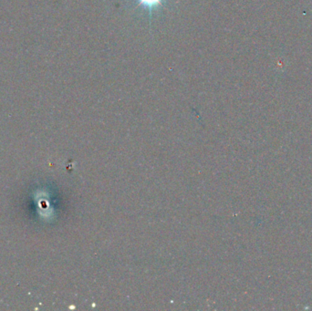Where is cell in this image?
<instances>
[{"label":"cell","mask_w":312,"mask_h":311,"mask_svg":"<svg viewBox=\"0 0 312 311\" xmlns=\"http://www.w3.org/2000/svg\"><path fill=\"white\" fill-rule=\"evenodd\" d=\"M139 2V6L143 7L144 10H147L150 14L153 13L155 9L163 6V0H137Z\"/></svg>","instance_id":"obj_1"}]
</instances>
